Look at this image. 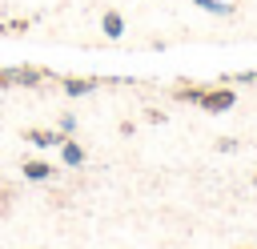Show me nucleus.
I'll return each mask as SVG.
<instances>
[{
    "mask_svg": "<svg viewBox=\"0 0 257 249\" xmlns=\"http://www.w3.org/2000/svg\"><path fill=\"white\" fill-rule=\"evenodd\" d=\"M8 76H12V84H36L44 72L40 68H8Z\"/></svg>",
    "mask_w": 257,
    "mask_h": 249,
    "instance_id": "20e7f679",
    "label": "nucleus"
},
{
    "mask_svg": "<svg viewBox=\"0 0 257 249\" xmlns=\"http://www.w3.org/2000/svg\"><path fill=\"white\" fill-rule=\"evenodd\" d=\"M100 28H104V36H120L124 32V20H120V12H104V20H100Z\"/></svg>",
    "mask_w": 257,
    "mask_h": 249,
    "instance_id": "7ed1b4c3",
    "label": "nucleus"
},
{
    "mask_svg": "<svg viewBox=\"0 0 257 249\" xmlns=\"http://www.w3.org/2000/svg\"><path fill=\"white\" fill-rule=\"evenodd\" d=\"M197 104H201L205 112H225V108H233V104H237V92H233V88H225V84H221V88H205V96H201Z\"/></svg>",
    "mask_w": 257,
    "mask_h": 249,
    "instance_id": "f257e3e1",
    "label": "nucleus"
},
{
    "mask_svg": "<svg viewBox=\"0 0 257 249\" xmlns=\"http://www.w3.org/2000/svg\"><path fill=\"white\" fill-rule=\"evenodd\" d=\"M20 169H24L28 181H44V177H52V165H48V161H24Z\"/></svg>",
    "mask_w": 257,
    "mask_h": 249,
    "instance_id": "f03ea898",
    "label": "nucleus"
},
{
    "mask_svg": "<svg viewBox=\"0 0 257 249\" xmlns=\"http://www.w3.org/2000/svg\"><path fill=\"white\" fill-rule=\"evenodd\" d=\"M173 96H177V100H193V104H197V100L205 96V84H193V88H173Z\"/></svg>",
    "mask_w": 257,
    "mask_h": 249,
    "instance_id": "0eeeda50",
    "label": "nucleus"
},
{
    "mask_svg": "<svg viewBox=\"0 0 257 249\" xmlns=\"http://www.w3.org/2000/svg\"><path fill=\"white\" fill-rule=\"evenodd\" d=\"M96 88V80H64V92L68 96H84V92H92Z\"/></svg>",
    "mask_w": 257,
    "mask_h": 249,
    "instance_id": "39448f33",
    "label": "nucleus"
},
{
    "mask_svg": "<svg viewBox=\"0 0 257 249\" xmlns=\"http://www.w3.org/2000/svg\"><path fill=\"white\" fill-rule=\"evenodd\" d=\"M24 137H28L32 145H52V141H56V133H44V129H28Z\"/></svg>",
    "mask_w": 257,
    "mask_h": 249,
    "instance_id": "6e6552de",
    "label": "nucleus"
},
{
    "mask_svg": "<svg viewBox=\"0 0 257 249\" xmlns=\"http://www.w3.org/2000/svg\"><path fill=\"white\" fill-rule=\"evenodd\" d=\"M60 149H64V161H68V165H84V149H80L76 141H64Z\"/></svg>",
    "mask_w": 257,
    "mask_h": 249,
    "instance_id": "423d86ee",
    "label": "nucleus"
},
{
    "mask_svg": "<svg viewBox=\"0 0 257 249\" xmlns=\"http://www.w3.org/2000/svg\"><path fill=\"white\" fill-rule=\"evenodd\" d=\"M12 84V76H8V68H0V88H8Z\"/></svg>",
    "mask_w": 257,
    "mask_h": 249,
    "instance_id": "1a4fd4ad",
    "label": "nucleus"
}]
</instances>
